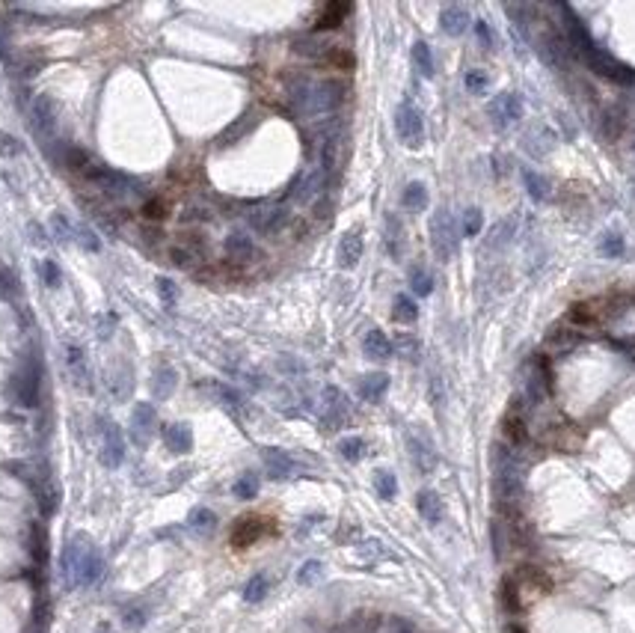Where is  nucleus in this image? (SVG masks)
<instances>
[{
    "label": "nucleus",
    "mask_w": 635,
    "mask_h": 633,
    "mask_svg": "<svg viewBox=\"0 0 635 633\" xmlns=\"http://www.w3.org/2000/svg\"><path fill=\"white\" fill-rule=\"evenodd\" d=\"M273 532H276V523L267 518V514H244V518H238L235 526H232L229 544L235 547V550H249V547H256L267 536H273Z\"/></svg>",
    "instance_id": "2"
},
{
    "label": "nucleus",
    "mask_w": 635,
    "mask_h": 633,
    "mask_svg": "<svg viewBox=\"0 0 635 633\" xmlns=\"http://www.w3.org/2000/svg\"><path fill=\"white\" fill-rule=\"evenodd\" d=\"M392 319L398 324H413L416 319H419V307H416V301L410 294H398L395 304H392Z\"/></svg>",
    "instance_id": "21"
},
{
    "label": "nucleus",
    "mask_w": 635,
    "mask_h": 633,
    "mask_svg": "<svg viewBox=\"0 0 635 633\" xmlns=\"http://www.w3.org/2000/svg\"><path fill=\"white\" fill-rule=\"evenodd\" d=\"M18 152H21L18 140H15L12 134H6V131H0V155H4V158H15Z\"/></svg>",
    "instance_id": "41"
},
{
    "label": "nucleus",
    "mask_w": 635,
    "mask_h": 633,
    "mask_svg": "<svg viewBox=\"0 0 635 633\" xmlns=\"http://www.w3.org/2000/svg\"><path fill=\"white\" fill-rule=\"evenodd\" d=\"M511 633H523V630H520V627H514V630H511Z\"/></svg>",
    "instance_id": "55"
},
{
    "label": "nucleus",
    "mask_w": 635,
    "mask_h": 633,
    "mask_svg": "<svg viewBox=\"0 0 635 633\" xmlns=\"http://www.w3.org/2000/svg\"><path fill=\"white\" fill-rule=\"evenodd\" d=\"M342 449H344V455H347V458H357V455H359V449H362V443H359V440H347Z\"/></svg>",
    "instance_id": "52"
},
{
    "label": "nucleus",
    "mask_w": 635,
    "mask_h": 633,
    "mask_svg": "<svg viewBox=\"0 0 635 633\" xmlns=\"http://www.w3.org/2000/svg\"><path fill=\"white\" fill-rule=\"evenodd\" d=\"M475 33L484 48H493V30L487 27V21H475Z\"/></svg>",
    "instance_id": "48"
},
{
    "label": "nucleus",
    "mask_w": 635,
    "mask_h": 633,
    "mask_svg": "<svg viewBox=\"0 0 635 633\" xmlns=\"http://www.w3.org/2000/svg\"><path fill=\"white\" fill-rule=\"evenodd\" d=\"M386 387H389V378L383 375V372H374V375H365L362 381H359V395L362 398H369V402H377V398L386 393Z\"/></svg>",
    "instance_id": "18"
},
{
    "label": "nucleus",
    "mask_w": 635,
    "mask_h": 633,
    "mask_svg": "<svg viewBox=\"0 0 635 633\" xmlns=\"http://www.w3.org/2000/svg\"><path fill=\"white\" fill-rule=\"evenodd\" d=\"M440 27L448 36H460V33H466V27H470V12L463 6H445L440 12Z\"/></svg>",
    "instance_id": "15"
},
{
    "label": "nucleus",
    "mask_w": 635,
    "mask_h": 633,
    "mask_svg": "<svg viewBox=\"0 0 635 633\" xmlns=\"http://www.w3.org/2000/svg\"><path fill=\"white\" fill-rule=\"evenodd\" d=\"M377 485H380V491H383V494H386V496H389V494L395 491V485H392V479H389L386 473H380V482H377Z\"/></svg>",
    "instance_id": "53"
},
{
    "label": "nucleus",
    "mask_w": 635,
    "mask_h": 633,
    "mask_svg": "<svg viewBox=\"0 0 635 633\" xmlns=\"http://www.w3.org/2000/svg\"><path fill=\"white\" fill-rule=\"evenodd\" d=\"M211 218V208L202 206V203H188L185 206V220H208Z\"/></svg>",
    "instance_id": "42"
},
{
    "label": "nucleus",
    "mask_w": 635,
    "mask_h": 633,
    "mask_svg": "<svg viewBox=\"0 0 635 633\" xmlns=\"http://www.w3.org/2000/svg\"><path fill=\"white\" fill-rule=\"evenodd\" d=\"M30 116H33V131H36L42 140L54 137V131H57V105L51 102V98L36 95V102H33V107H30Z\"/></svg>",
    "instance_id": "10"
},
{
    "label": "nucleus",
    "mask_w": 635,
    "mask_h": 633,
    "mask_svg": "<svg viewBox=\"0 0 635 633\" xmlns=\"http://www.w3.org/2000/svg\"><path fill=\"white\" fill-rule=\"evenodd\" d=\"M511 583H514L516 595H528V597H541V595H546L549 589H553V580L546 577V571L531 568V565H526V568L516 571L511 577Z\"/></svg>",
    "instance_id": "8"
},
{
    "label": "nucleus",
    "mask_w": 635,
    "mask_h": 633,
    "mask_svg": "<svg viewBox=\"0 0 635 633\" xmlns=\"http://www.w3.org/2000/svg\"><path fill=\"white\" fill-rule=\"evenodd\" d=\"M514 229H516L514 218H505V220H499V223H496V226L490 229L487 247H490V250H502V247H508V244H511V238H514Z\"/></svg>",
    "instance_id": "25"
},
{
    "label": "nucleus",
    "mask_w": 635,
    "mask_h": 633,
    "mask_svg": "<svg viewBox=\"0 0 635 633\" xmlns=\"http://www.w3.org/2000/svg\"><path fill=\"white\" fill-rule=\"evenodd\" d=\"M294 54H300V57H312V60H324V57L332 54V48H330L327 42H318V39H312V36H303V39H297V42H294Z\"/></svg>",
    "instance_id": "24"
},
{
    "label": "nucleus",
    "mask_w": 635,
    "mask_h": 633,
    "mask_svg": "<svg viewBox=\"0 0 635 633\" xmlns=\"http://www.w3.org/2000/svg\"><path fill=\"white\" fill-rule=\"evenodd\" d=\"M51 229H54V235H57V241H75V226L63 218V214H54L51 218Z\"/></svg>",
    "instance_id": "35"
},
{
    "label": "nucleus",
    "mask_w": 635,
    "mask_h": 633,
    "mask_svg": "<svg viewBox=\"0 0 635 633\" xmlns=\"http://www.w3.org/2000/svg\"><path fill=\"white\" fill-rule=\"evenodd\" d=\"M430 247H433V253H437L440 262H448L457 250L455 220H451V214L445 208L433 211V218H430Z\"/></svg>",
    "instance_id": "3"
},
{
    "label": "nucleus",
    "mask_w": 635,
    "mask_h": 633,
    "mask_svg": "<svg viewBox=\"0 0 635 633\" xmlns=\"http://www.w3.org/2000/svg\"><path fill=\"white\" fill-rule=\"evenodd\" d=\"M75 241H77L83 250H89V253H98V247H102V241H98L87 226H75Z\"/></svg>",
    "instance_id": "36"
},
{
    "label": "nucleus",
    "mask_w": 635,
    "mask_h": 633,
    "mask_svg": "<svg viewBox=\"0 0 635 633\" xmlns=\"http://www.w3.org/2000/svg\"><path fill=\"white\" fill-rule=\"evenodd\" d=\"M395 131L401 143L407 149H419L422 140H425V122H422V113L413 102H401L398 110H395Z\"/></svg>",
    "instance_id": "4"
},
{
    "label": "nucleus",
    "mask_w": 635,
    "mask_h": 633,
    "mask_svg": "<svg viewBox=\"0 0 635 633\" xmlns=\"http://www.w3.org/2000/svg\"><path fill=\"white\" fill-rule=\"evenodd\" d=\"M152 390H155L158 398H166V395H170V393L175 390V369H173V366L158 363L155 378H152Z\"/></svg>",
    "instance_id": "19"
},
{
    "label": "nucleus",
    "mask_w": 635,
    "mask_h": 633,
    "mask_svg": "<svg viewBox=\"0 0 635 633\" xmlns=\"http://www.w3.org/2000/svg\"><path fill=\"white\" fill-rule=\"evenodd\" d=\"M523 181H526V191L531 199H538V203H546L549 196H553V185H549V179L534 173V170H526L523 173Z\"/></svg>",
    "instance_id": "17"
},
{
    "label": "nucleus",
    "mask_w": 635,
    "mask_h": 633,
    "mask_svg": "<svg viewBox=\"0 0 635 633\" xmlns=\"http://www.w3.org/2000/svg\"><path fill=\"white\" fill-rule=\"evenodd\" d=\"M347 12H350V6H347V4H327V6L321 9V15H318L315 27H318V30L339 27V24L344 21V15H347Z\"/></svg>",
    "instance_id": "23"
},
{
    "label": "nucleus",
    "mask_w": 635,
    "mask_h": 633,
    "mask_svg": "<svg viewBox=\"0 0 635 633\" xmlns=\"http://www.w3.org/2000/svg\"><path fill=\"white\" fill-rule=\"evenodd\" d=\"M253 125H256V113H246V116H244V119H241V122H235V125H232V128L226 131V134L220 137V143H223V146H229V143H235V140H241V137H244V134H246V131H249V128H253Z\"/></svg>",
    "instance_id": "32"
},
{
    "label": "nucleus",
    "mask_w": 635,
    "mask_h": 633,
    "mask_svg": "<svg viewBox=\"0 0 635 633\" xmlns=\"http://www.w3.org/2000/svg\"><path fill=\"white\" fill-rule=\"evenodd\" d=\"M36 366H24V378L18 381L21 384V398L30 405V402H36V387H39V381H36Z\"/></svg>",
    "instance_id": "31"
},
{
    "label": "nucleus",
    "mask_w": 635,
    "mask_h": 633,
    "mask_svg": "<svg viewBox=\"0 0 635 633\" xmlns=\"http://www.w3.org/2000/svg\"><path fill=\"white\" fill-rule=\"evenodd\" d=\"M291 105L300 110V116L306 119H321V116L336 113L344 102V83L336 78H324V80H312L306 75H294L286 83Z\"/></svg>",
    "instance_id": "1"
},
{
    "label": "nucleus",
    "mask_w": 635,
    "mask_h": 633,
    "mask_svg": "<svg viewBox=\"0 0 635 633\" xmlns=\"http://www.w3.org/2000/svg\"><path fill=\"white\" fill-rule=\"evenodd\" d=\"M576 342H579V333L567 327H553L546 333V348H553V351H570V348H576Z\"/></svg>",
    "instance_id": "22"
},
{
    "label": "nucleus",
    "mask_w": 635,
    "mask_h": 633,
    "mask_svg": "<svg viewBox=\"0 0 635 633\" xmlns=\"http://www.w3.org/2000/svg\"><path fill=\"white\" fill-rule=\"evenodd\" d=\"M119 458H122V443L116 440V431H107V455H104V461L116 464Z\"/></svg>",
    "instance_id": "44"
},
{
    "label": "nucleus",
    "mask_w": 635,
    "mask_h": 633,
    "mask_svg": "<svg viewBox=\"0 0 635 633\" xmlns=\"http://www.w3.org/2000/svg\"><path fill=\"white\" fill-rule=\"evenodd\" d=\"M502 431H505L508 443H514V446H523V443H526L528 428H526V420L520 416V410H511V413L505 416V420H502Z\"/></svg>",
    "instance_id": "16"
},
{
    "label": "nucleus",
    "mask_w": 635,
    "mask_h": 633,
    "mask_svg": "<svg viewBox=\"0 0 635 633\" xmlns=\"http://www.w3.org/2000/svg\"><path fill=\"white\" fill-rule=\"evenodd\" d=\"M407 277H410V289L419 297H428L433 292V277L428 274V268H422V265H413Z\"/></svg>",
    "instance_id": "27"
},
{
    "label": "nucleus",
    "mask_w": 635,
    "mask_h": 633,
    "mask_svg": "<svg viewBox=\"0 0 635 633\" xmlns=\"http://www.w3.org/2000/svg\"><path fill=\"white\" fill-rule=\"evenodd\" d=\"M621 128H624L621 113H606V137H609V140H617V134H621Z\"/></svg>",
    "instance_id": "45"
},
{
    "label": "nucleus",
    "mask_w": 635,
    "mask_h": 633,
    "mask_svg": "<svg viewBox=\"0 0 635 633\" xmlns=\"http://www.w3.org/2000/svg\"><path fill=\"white\" fill-rule=\"evenodd\" d=\"M567 319H570L573 324H579V327H591V324L599 321V309H597L594 301H582V304H573V307H570Z\"/></svg>",
    "instance_id": "20"
},
{
    "label": "nucleus",
    "mask_w": 635,
    "mask_h": 633,
    "mask_svg": "<svg viewBox=\"0 0 635 633\" xmlns=\"http://www.w3.org/2000/svg\"><path fill=\"white\" fill-rule=\"evenodd\" d=\"M487 113H490V119H493L496 128H508L511 122L523 119V102H520V95H516V92H502V95H496L490 102Z\"/></svg>",
    "instance_id": "7"
},
{
    "label": "nucleus",
    "mask_w": 635,
    "mask_h": 633,
    "mask_svg": "<svg viewBox=\"0 0 635 633\" xmlns=\"http://www.w3.org/2000/svg\"><path fill=\"white\" fill-rule=\"evenodd\" d=\"M599 253H603V256H621L624 253V241L617 235H606L603 244H599Z\"/></svg>",
    "instance_id": "43"
},
{
    "label": "nucleus",
    "mask_w": 635,
    "mask_h": 633,
    "mask_svg": "<svg viewBox=\"0 0 635 633\" xmlns=\"http://www.w3.org/2000/svg\"><path fill=\"white\" fill-rule=\"evenodd\" d=\"M83 179L107 196H128L131 193V181L122 173L107 170V166H102V164H89L87 170H83Z\"/></svg>",
    "instance_id": "5"
},
{
    "label": "nucleus",
    "mask_w": 635,
    "mask_h": 633,
    "mask_svg": "<svg viewBox=\"0 0 635 633\" xmlns=\"http://www.w3.org/2000/svg\"><path fill=\"white\" fill-rule=\"evenodd\" d=\"M362 351H365V357H371V360H389L392 357V339L383 330L374 327V330L365 333Z\"/></svg>",
    "instance_id": "13"
},
{
    "label": "nucleus",
    "mask_w": 635,
    "mask_h": 633,
    "mask_svg": "<svg viewBox=\"0 0 635 633\" xmlns=\"http://www.w3.org/2000/svg\"><path fill=\"white\" fill-rule=\"evenodd\" d=\"M226 256H229L232 262L246 265V262L259 259V247L253 244V238H246V235H241V232H235V235H229V238H226Z\"/></svg>",
    "instance_id": "11"
},
{
    "label": "nucleus",
    "mask_w": 635,
    "mask_h": 633,
    "mask_svg": "<svg viewBox=\"0 0 635 633\" xmlns=\"http://www.w3.org/2000/svg\"><path fill=\"white\" fill-rule=\"evenodd\" d=\"M261 592H264V580H253V583H249V589H246V597H249V601H256V597H261Z\"/></svg>",
    "instance_id": "51"
},
{
    "label": "nucleus",
    "mask_w": 635,
    "mask_h": 633,
    "mask_svg": "<svg viewBox=\"0 0 635 633\" xmlns=\"http://www.w3.org/2000/svg\"><path fill=\"white\" fill-rule=\"evenodd\" d=\"M152 422H155V410H152V405H140L137 410H134V428H137V431H146Z\"/></svg>",
    "instance_id": "39"
},
{
    "label": "nucleus",
    "mask_w": 635,
    "mask_h": 633,
    "mask_svg": "<svg viewBox=\"0 0 635 633\" xmlns=\"http://www.w3.org/2000/svg\"><path fill=\"white\" fill-rule=\"evenodd\" d=\"M422 511L428 514V518H437V499H433V494L422 496Z\"/></svg>",
    "instance_id": "50"
},
{
    "label": "nucleus",
    "mask_w": 635,
    "mask_h": 633,
    "mask_svg": "<svg viewBox=\"0 0 635 633\" xmlns=\"http://www.w3.org/2000/svg\"><path fill=\"white\" fill-rule=\"evenodd\" d=\"M288 220V211L286 206H276V203H264L259 208L249 211V226L261 235H273L276 229H282V223Z\"/></svg>",
    "instance_id": "9"
},
{
    "label": "nucleus",
    "mask_w": 635,
    "mask_h": 633,
    "mask_svg": "<svg viewBox=\"0 0 635 633\" xmlns=\"http://www.w3.org/2000/svg\"><path fill=\"white\" fill-rule=\"evenodd\" d=\"M173 259H175L178 268H190V265L199 259V253L190 247H173Z\"/></svg>",
    "instance_id": "40"
},
{
    "label": "nucleus",
    "mask_w": 635,
    "mask_h": 633,
    "mask_svg": "<svg viewBox=\"0 0 635 633\" xmlns=\"http://www.w3.org/2000/svg\"><path fill=\"white\" fill-rule=\"evenodd\" d=\"M143 214H146V218H152V220H161L163 214H166V206L161 203V199H152V203H146Z\"/></svg>",
    "instance_id": "47"
},
{
    "label": "nucleus",
    "mask_w": 635,
    "mask_h": 633,
    "mask_svg": "<svg viewBox=\"0 0 635 633\" xmlns=\"http://www.w3.org/2000/svg\"><path fill=\"white\" fill-rule=\"evenodd\" d=\"M392 351H398L401 357H407L410 363H416V360H419L422 348H419V339H416L413 333H398L395 342H392Z\"/></svg>",
    "instance_id": "28"
},
{
    "label": "nucleus",
    "mask_w": 635,
    "mask_h": 633,
    "mask_svg": "<svg viewBox=\"0 0 635 633\" xmlns=\"http://www.w3.org/2000/svg\"><path fill=\"white\" fill-rule=\"evenodd\" d=\"M39 274H42V280H45V286H51V289H57L60 286V268H57V262H51V259H45L42 265H39Z\"/></svg>",
    "instance_id": "37"
},
{
    "label": "nucleus",
    "mask_w": 635,
    "mask_h": 633,
    "mask_svg": "<svg viewBox=\"0 0 635 633\" xmlns=\"http://www.w3.org/2000/svg\"><path fill=\"white\" fill-rule=\"evenodd\" d=\"M166 440H170L173 449H178V452L190 446V435H188V428H185V425H173L170 431H166Z\"/></svg>",
    "instance_id": "38"
},
{
    "label": "nucleus",
    "mask_w": 635,
    "mask_h": 633,
    "mask_svg": "<svg viewBox=\"0 0 635 633\" xmlns=\"http://www.w3.org/2000/svg\"><path fill=\"white\" fill-rule=\"evenodd\" d=\"M324 188H327V166H312V170H306L303 176H300V181L294 185L291 196L297 199L300 206H312V203L321 199Z\"/></svg>",
    "instance_id": "6"
},
{
    "label": "nucleus",
    "mask_w": 635,
    "mask_h": 633,
    "mask_svg": "<svg viewBox=\"0 0 635 633\" xmlns=\"http://www.w3.org/2000/svg\"><path fill=\"white\" fill-rule=\"evenodd\" d=\"M413 65H416V72H419L422 78H433V54H430V48L425 42L413 45Z\"/></svg>",
    "instance_id": "29"
},
{
    "label": "nucleus",
    "mask_w": 635,
    "mask_h": 633,
    "mask_svg": "<svg viewBox=\"0 0 635 633\" xmlns=\"http://www.w3.org/2000/svg\"><path fill=\"white\" fill-rule=\"evenodd\" d=\"M65 366H69L75 384L87 390L89 387V363H87V357H83L80 348H75V345L65 348Z\"/></svg>",
    "instance_id": "14"
},
{
    "label": "nucleus",
    "mask_w": 635,
    "mask_h": 633,
    "mask_svg": "<svg viewBox=\"0 0 635 633\" xmlns=\"http://www.w3.org/2000/svg\"><path fill=\"white\" fill-rule=\"evenodd\" d=\"M463 83H466V90H470V92H484L490 87V75L481 72V69H472V72H466Z\"/></svg>",
    "instance_id": "34"
},
{
    "label": "nucleus",
    "mask_w": 635,
    "mask_h": 633,
    "mask_svg": "<svg viewBox=\"0 0 635 633\" xmlns=\"http://www.w3.org/2000/svg\"><path fill=\"white\" fill-rule=\"evenodd\" d=\"M401 203H404V208H410V211H422L428 206V188L422 185V181H410V185L404 188Z\"/></svg>",
    "instance_id": "26"
},
{
    "label": "nucleus",
    "mask_w": 635,
    "mask_h": 633,
    "mask_svg": "<svg viewBox=\"0 0 635 633\" xmlns=\"http://www.w3.org/2000/svg\"><path fill=\"white\" fill-rule=\"evenodd\" d=\"M389 250H392V256L401 253V247H398V220L395 218H389Z\"/></svg>",
    "instance_id": "49"
},
{
    "label": "nucleus",
    "mask_w": 635,
    "mask_h": 633,
    "mask_svg": "<svg viewBox=\"0 0 635 633\" xmlns=\"http://www.w3.org/2000/svg\"><path fill=\"white\" fill-rule=\"evenodd\" d=\"M30 235H33V241H36V244H45V238H42V229H39L36 223H30Z\"/></svg>",
    "instance_id": "54"
},
{
    "label": "nucleus",
    "mask_w": 635,
    "mask_h": 633,
    "mask_svg": "<svg viewBox=\"0 0 635 633\" xmlns=\"http://www.w3.org/2000/svg\"><path fill=\"white\" fill-rule=\"evenodd\" d=\"M158 292H161V297H163L166 304H175V282H173V280L161 277V280H158Z\"/></svg>",
    "instance_id": "46"
},
{
    "label": "nucleus",
    "mask_w": 635,
    "mask_h": 633,
    "mask_svg": "<svg viewBox=\"0 0 635 633\" xmlns=\"http://www.w3.org/2000/svg\"><path fill=\"white\" fill-rule=\"evenodd\" d=\"M555 446L561 449V452H576V449L582 446V435L573 425H564V428L555 431Z\"/></svg>",
    "instance_id": "30"
},
{
    "label": "nucleus",
    "mask_w": 635,
    "mask_h": 633,
    "mask_svg": "<svg viewBox=\"0 0 635 633\" xmlns=\"http://www.w3.org/2000/svg\"><path fill=\"white\" fill-rule=\"evenodd\" d=\"M481 229H484V214H481V208H470V211L463 214V235L475 238V235H481Z\"/></svg>",
    "instance_id": "33"
},
{
    "label": "nucleus",
    "mask_w": 635,
    "mask_h": 633,
    "mask_svg": "<svg viewBox=\"0 0 635 633\" xmlns=\"http://www.w3.org/2000/svg\"><path fill=\"white\" fill-rule=\"evenodd\" d=\"M359 256H362V235H359V229H350V232H344V238L339 241L336 259H339L342 268H354V265L359 262Z\"/></svg>",
    "instance_id": "12"
}]
</instances>
